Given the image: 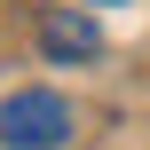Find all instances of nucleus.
<instances>
[{
    "mask_svg": "<svg viewBox=\"0 0 150 150\" xmlns=\"http://www.w3.org/2000/svg\"><path fill=\"white\" fill-rule=\"evenodd\" d=\"M40 47H47L55 63H87V55H103V32H95V16H79V8H47V16H40Z\"/></svg>",
    "mask_w": 150,
    "mask_h": 150,
    "instance_id": "2",
    "label": "nucleus"
},
{
    "mask_svg": "<svg viewBox=\"0 0 150 150\" xmlns=\"http://www.w3.org/2000/svg\"><path fill=\"white\" fill-rule=\"evenodd\" d=\"M0 142L8 150H63L71 142V103L55 87H24L0 103Z\"/></svg>",
    "mask_w": 150,
    "mask_h": 150,
    "instance_id": "1",
    "label": "nucleus"
}]
</instances>
